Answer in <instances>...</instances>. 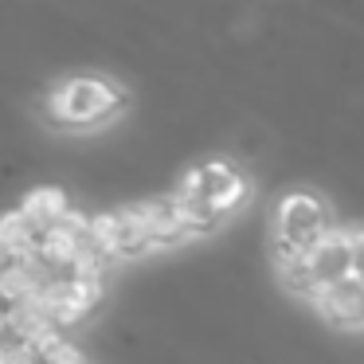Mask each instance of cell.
<instances>
[{
  "instance_id": "cell-1",
  "label": "cell",
  "mask_w": 364,
  "mask_h": 364,
  "mask_svg": "<svg viewBox=\"0 0 364 364\" xmlns=\"http://www.w3.org/2000/svg\"><path fill=\"white\" fill-rule=\"evenodd\" d=\"M129 102V90L110 75H67V79L51 82L48 95L40 102V114L51 129H67V134H87L95 126H106L118 118Z\"/></svg>"
},
{
  "instance_id": "cell-2",
  "label": "cell",
  "mask_w": 364,
  "mask_h": 364,
  "mask_svg": "<svg viewBox=\"0 0 364 364\" xmlns=\"http://www.w3.org/2000/svg\"><path fill=\"white\" fill-rule=\"evenodd\" d=\"M270 231L309 251L333 231V208L325 204V196H317L309 188H290L286 196H278Z\"/></svg>"
},
{
  "instance_id": "cell-3",
  "label": "cell",
  "mask_w": 364,
  "mask_h": 364,
  "mask_svg": "<svg viewBox=\"0 0 364 364\" xmlns=\"http://www.w3.org/2000/svg\"><path fill=\"white\" fill-rule=\"evenodd\" d=\"M309 301L333 329H364V270L348 267L337 282L317 286Z\"/></svg>"
},
{
  "instance_id": "cell-4",
  "label": "cell",
  "mask_w": 364,
  "mask_h": 364,
  "mask_svg": "<svg viewBox=\"0 0 364 364\" xmlns=\"http://www.w3.org/2000/svg\"><path fill=\"white\" fill-rule=\"evenodd\" d=\"M137 212H141L145 228H149V239H153V251H173V247H181L188 235V228H184L181 212H176V196H161V200H141L137 204Z\"/></svg>"
},
{
  "instance_id": "cell-5",
  "label": "cell",
  "mask_w": 364,
  "mask_h": 364,
  "mask_svg": "<svg viewBox=\"0 0 364 364\" xmlns=\"http://www.w3.org/2000/svg\"><path fill=\"white\" fill-rule=\"evenodd\" d=\"M309 262H314V274H317V282H321V286L325 282H337L348 267H356V259H353V235H348V231H341V228H333L317 247H309Z\"/></svg>"
},
{
  "instance_id": "cell-6",
  "label": "cell",
  "mask_w": 364,
  "mask_h": 364,
  "mask_svg": "<svg viewBox=\"0 0 364 364\" xmlns=\"http://www.w3.org/2000/svg\"><path fill=\"white\" fill-rule=\"evenodd\" d=\"M82 247H87V239L55 223V228L43 231L40 247H36V259H40L43 270H71V262L82 255Z\"/></svg>"
},
{
  "instance_id": "cell-7",
  "label": "cell",
  "mask_w": 364,
  "mask_h": 364,
  "mask_svg": "<svg viewBox=\"0 0 364 364\" xmlns=\"http://www.w3.org/2000/svg\"><path fill=\"white\" fill-rule=\"evenodd\" d=\"M20 212H24L32 223H40V228H55V223L71 212V196H67L59 184H40V188L24 192Z\"/></svg>"
},
{
  "instance_id": "cell-8",
  "label": "cell",
  "mask_w": 364,
  "mask_h": 364,
  "mask_svg": "<svg viewBox=\"0 0 364 364\" xmlns=\"http://www.w3.org/2000/svg\"><path fill=\"white\" fill-rule=\"evenodd\" d=\"M43 231H48V228L32 223L20 208H12V212L0 220V247H4V255H28V251L40 247Z\"/></svg>"
},
{
  "instance_id": "cell-9",
  "label": "cell",
  "mask_w": 364,
  "mask_h": 364,
  "mask_svg": "<svg viewBox=\"0 0 364 364\" xmlns=\"http://www.w3.org/2000/svg\"><path fill=\"white\" fill-rule=\"evenodd\" d=\"M90 247L102 251L106 259H118V247H122V212L118 208L95 212V220H90Z\"/></svg>"
},
{
  "instance_id": "cell-10",
  "label": "cell",
  "mask_w": 364,
  "mask_h": 364,
  "mask_svg": "<svg viewBox=\"0 0 364 364\" xmlns=\"http://www.w3.org/2000/svg\"><path fill=\"white\" fill-rule=\"evenodd\" d=\"M176 212H181L188 235H212V231L223 223V215L215 212L208 200H176Z\"/></svg>"
},
{
  "instance_id": "cell-11",
  "label": "cell",
  "mask_w": 364,
  "mask_h": 364,
  "mask_svg": "<svg viewBox=\"0 0 364 364\" xmlns=\"http://www.w3.org/2000/svg\"><path fill=\"white\" fill-rule=\"evenodd\" d=\"M243 200H247V176L239 173V176H231L228 184H220V188H215L212 196H208V204H212L220 215H228V212H235V208L243 204Z\"/></svg>"
},
{
  "instance_id": "cell-12",
  "label": "cell",
  "mask_w": 364,
  "mask_h": 364,
  "mask_svg": "<svg viewBox=\"0 0 364 364\" xmlns=\"http://www.w3.org/2000/svg\"><path fill=\"white\" fill-rule=\"evenodd\" d=\"M176 200H208L212 196V181H208L204 165H192L181 173V181H176Z\"/></svg>"
},
{
  "instance_id": "cell-13",
  "label": "cell",
  "mask_w": 364,
  "mask_h": 364,
  "mask_svg": "<svg viewBox=\"0 0 364 364\" xmlns=\"http://www.w3.org/2000/svg\"><path fill=\"white\" fill-rule=\"evenodd\" d=\"M106 262H110V259H106L102 251H95V247L87 243V247H82V255L71 262V270H67V274H71V278H82V282H102Z\"/></svg>"
},
{
  "instance_id": "cell-14",
  "label": "cell",
  "mask_w": 364,
  "mask_h": 364,
  "mask_svg": "<svg viewBox=\"0 0 364 364\" xmlns=\"http://www.w3.org/2000/svg\"><path fill=\"white\" fill-rule=\"evenodd\" d=\"M48 364H87V356H82L79 348L71 345V341H63L55 353H48Z\"/></svg>"
},
{
  "instance_id": "cell-15",
  "label": "cell",
  "mask_w": 364,
  "mask_h": 364,
  "mask_svg": "<svg viewBox=\"0 0 364 364\" xmlns=\"http://www.w3.org/2000/svg\"><path fill=\"white\" fill-rule=\"evenodd\" d=\"M348 235H353V259H356V267L364 270V228H353Z\"/></svg>"
}]
</instances>
